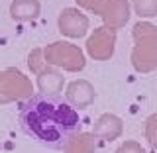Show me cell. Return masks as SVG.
Segmentation results:
<instances>
[{"instance_id": "cell-1", "label": "cell", "mask_w": 157, "mask_h": 153, "mask_svg": "<svg viewBox=\"0 0 157 153\" xmlns=\"http://www.w3.org/2000/svg\"><path fill=\"white\" fill-rule=\"evenodd\" d=\"M18 120L28 136L49 149H65L73 136L81 132L78 112L59 94H32L20 102Z\"/></svg>"}, {"instance_id": "cell-2", "label": "cell", "mask_w": 157, "mask_h": 153, "mask_svg": "<svg viewBox=\"0 0 157 153\" xmlns=\"http://www.w3.org/2000/svg\"><path fill=\"white\" fill-rule=\"evenodd\" d=\"M132 65L137 73H151L157 69V28L151 22H137L132 29Z\"/></svg>"}, {"instance_id": "cell-3", "label": "cell", "mask_w": 157, "mask_h": 153, "mask_svg": "<svg viewBox=\"0 0 157 153\" xmlns=\"http://www.w3.org/2000/svg\"><path fill=\"white\" fill-rule=\"evenodd\" d=\"M43 57L49 67H59L69 73H78L86 65L85 53L81 51V47L69 41H55L43 47Z\"/></svg>"}, {"instance_id": "cell-4", "label": "cell", "mask_w": 157, "mask_h": 153, "mask_svg": "<svg viewBox=\"0 0 157 153\" xmlns=\"http://www.w3.org/2000/svg\"><path fill=\"white\" fill-rule=\"evenodd\" d=\"M33 85L20 69L8 67L0 71V104H10L16 100H26L32 96Z\"/></svg>"}, {"instance_id": "cell-5", "label": "cell", "mask_w": 157, "mask_h": 153, "mask_svg": "<svg viewBox=\"0 0 157 153\" xmlns=\"http://www.w3.org/2000/svg\"><path fill=\"white\" fill-rule=\"evenodd\" d=\"M116 49V29L100 26L86 39V51L94 61H108Z\"/></svg>"}, {"instance_id": "cell-6", "label": "cell", "mask_w": 157, "mask_h": 153, "mask_svg": "<svg viewBox=\"0 0 157 153\" xmlns=\"http://www.w3.org/2000/svg\"><path fill=\"white\" fill-rule=\"evenodd\" d=\"M57 26H59V32L63 36L78 39V37L86 36L88 28H90V22H88L86 14H82L78 8H65L59 14Z\"/></svg>"}, {"instance_id": "cell-7", "label": "cell", "mask_w": 157, "mask_h": 153, "mask_svg": "<svg viewBox=\"0 0 157 153\" xmlns=\"http://www.w3.org/2000/svg\"><path fill=\"white\" fill-rule=\"evenodd\" d=\"M94 86L90 85L85 78H78V81H73L67 85V90H65V98L67 102L71 104L73 108H86L94 102Z\"/></svg>"}, {"instance_id": "cell-8", "label": "cell", "mask_w": 157, "mask_h": 153, "mask_svg": "<svg viewBox=\"0 0 157 153\" xmlns=\"http://www.w3.org/2000/svg\"><path fill=\"white\" fill-rule=\"evenodd\" d=\"M130 2L128 0H108L104 12L100 14V18L104 20V26L120 29L124 28L130 20Z\"/></svg>"}, {"instance_id": "cell-9", "label": "cell", "mask_w": 157, "mask_h": 153, "mask_svg": "<svg viewBox=\"0 0 157 153\" xmlns=\"http://www.w3.org/2000/svg\"><path fill=\"white\" fill-rule=\"evenodd\" d=\"M122 120L116 114H102L98 120L94 122V130H92V136L96 140H104V141H112L118 140L122 136Z\"/></svg>"}, {"instance_id": "cell-10", "label": "cell", "mask_w": 157, "mask_h": 153, "mask_svg": "<svg viewBox=\"0 0 157 153\" xmlns=\"http://www.w3.org/2000/svg\"><path fill=\"white\" fill-rule=\"evenodd\" d=\"M41 12L39 0H14L10 4V16L16 22H29L36 20Z\"/></svg>"}, {"instance_id": "cell-11", "label": "cell", "mask_w": 157, "mask_h": 153, "mask_svg": "<svg viewBox=\"0 0 157 153\" xmlns=\"http://www.w3.org/2000/svg\"><path fill=\"white\" fill-rule=\"evenodd\" d=\"M63 75L53 67H47L37 75V88L41 94H59L63 90Z\"/></svg>"}, {"instance_id": "cell-12", "label": "cell", "mask_w": 157, "mask_h": 153, "mask_svg": "<svg viewBox=\"0 0 157 153\" xmlns=\"http://www.w3.org/2000/svg\"><path fill=\"white\" fill-rule=\"evenodd\" d=\"M96 137L92 134H85L78 132L77 136H73L65 145V153H94L96 149Z\"/></svg>"}, {"instance_id": "cell-13", "label": "cell", "mask_w": 157, "mask_h": 153, "mask_svg": "<svg viewBox=\"0 0 157 153\" xmlns=\"http://www.w3.org/2000/svg\"><path fill=\"white\" fill-rule=\"evenodd\" d=\"M132 6L140 18L157 16V0H132Z\"/></svg>"}, {"instance_id": "cell-14", "label": "cell", "mask_w": 157, "mask_h": 153, "mask_svg": "<svg viewBox=\"0 0 157 153\" xmlns=\"http://www.w3.org/2000/svg\"><path fill=\"white\" fill-rule=\"evenodd\" d=\"M28 67L32 69V73H36V75H39L41 71H45V69L49 67L45 63V57H43V49L41 47L33 49V51L28 55Z\"/></svg>"}, {"instance_id": "cell-15", "label": "cell", "mask_w": 157, "mask_h": 153, "mask_svg": "<svg viewBox=\"0 0 157 153\" xmlns=\"http://www.w3.org/2000/svg\"><path fill=\"white\" fill-rule=\"evenodd\" d=\"M145 140L153 149H157V114H151L145 120Z\"/></svg>"}, {"instance_id": "cell-16", "label": "cell", "mask_w": 157, "mask_h": 153, "mask_svg": "<svg viewBox=\"0 0 157 153\" xmlns=\"http://www.w3.org/2000/svg\"><path fill=\"white\" fill-rule=\"evenodd\" d=\"M75 2L78 4V8L88 10V12L98 14V16H100V14L104 12V8H106L108 0H75Z\"/></svg>"}, {"instance_id": "cell-17", "label": "cell", "mask_w": 157, "mask_h": 153, "mask_svg": "<svg viewBox=\"0 0 157 153\" xmlns=\"http://www.w3.org/2000/svg\"><path fill=\"white\" fill-rule=\"evenodd\" d=\"M116 153H145V151H144V147L137 143V141L128 140V141H124V143L118 147V151H116Z\"/></svg>"}]
</instances>
